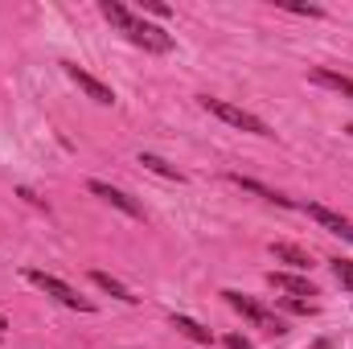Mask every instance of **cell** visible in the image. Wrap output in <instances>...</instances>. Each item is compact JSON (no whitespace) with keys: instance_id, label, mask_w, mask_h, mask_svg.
Here are the masks:
<instances>
[{"instance_id":"5","label":"cell","mask_w":353,"mask_h":349,"mask_svg":"<svg viewBox=\"0 0 353 349\" xmlns=\"http://www.w3.org/2000/svg\"><path fill=\"white\" fill-rule=\"evenodd\" d=\"M62 70H66V79H70V83H74V87L83 90V94H90V99H94V103H115V94H111V87H103V83H99V79H90L87 70H79V66H74V62H66V66H62Z\"/></svg>"},{"instance_id":"15","label":"cell","mask_w":353,"mask_h":349,"mask_svg":"<svg viewBox=\"0 0 353 349\" xmlns=\"http://www.w3.org/2000/svg\"><path fill=\"white\" fill-rule=\"evenodd\" d=\"M279 304H283V308H292V312H316V304H312V300H296V296H279Z\"/></svg>"},{"instance_id":"13","label":"cell","mask_w":353,"mask_h":349,"mask_svg":"<svg viewBox=\"0 0 353 349\" xmlns=\"http://www.w3.org/2000/svg\"><path fill=\"white\" fill-rule=\"evenodd\" d=\"M271 255H275V259H283V263H292V267H308V263H312L300 247H288V243H271Z\"/></svg>"},{"instance_id":"3","label":"cell","mask_w":353,"mask_h":349,"mask_svg":"<svg viewBox=\"0 0 353 349\" xmlns=\"http://www.w3.org/2000/svg\"><path fill=\"white\" fill-rule=\"evenodd\" d=\"M25 279H29L33 288H41L46 296H54L58 304H66V308H79V312H90V300H83V296H79L70 283H62V279H54V275H46V271H33V267L25 271Z\"/></svg>"},{"instance_id":"4","label":"cell","mask_w":353,"mask_h":349,"mask_svg":"<svg viewBox=\"0 0 353 349\" xmlns=\"http://www.w3.org/2000/svg\"><path fill=\"white\" fill-rule=\"evenodd\" d=\"M222 296H226V304H230L234 312H243V317H247L251 325H259V329H267V333H283L279 317H275V312H267L263 304H255L251 296H243V292H230V288H226Z\"/></svg>"},{"instance_id":"9","label":"cell","mask_w":353,"mask_h":349,"mask_svg":"<svg viewBox=\"0 0 353 349\" xmlns=\"http://www.w3.org/2000/svg\"><path fill=\"white\" fill-rule=\"evenodd\" d=\"M308 79H312V83H321V87H329V90H337V94H350V99H353V79L337 74V70H325V66H321V70H312Z\"/></svg>"},{"instance_id":"6","label":"cell","mask_w":353,"mask_h":349,"mask_svg":"<svg viewBox=\"0 0 353 349\" xmlns=\"http://www.w3.org/2000/svg\"><path fill=\"white\" fill-rule=\"evenodd\" d=\"M308 210V218H316L325 230H333V235H341L345 243H353V222L350 218H341V214H333V210H325V206H304Z\"/></svg>"},{"instance_id":"17","label":"cell","mask_w":353,"mask_h":349,"mask_svg":"<svg viewBox=\"0 0 353 349\" xmlns=\"http://www.w3.org/2000/svg\"><path fill=\"white\" fill-rule=\"evenodd\" d=\"M4 329H8V321H4V317H0V333H4Z\"/></svg>"},{"instance_id":"12","label":"cell","mask_w":353,"mask_h":349,"mask_svg":"<svg viewBox=\"0 0 353 349\" xmlns=\"http://www.w3.org/2000/svg\"><path fill=\"white\" fill-rule=\"evenodd\" d=\"M140 165H144V169H152L157 177H169V181H185V173H181V169H173L169 161H161V157H152V152H144V157H140Z\"/></svg>"},{"instance_id":"1","label":"cell","mask_w":353,"mask_h":349,"mask_svg":"<svg viewBox=\"0 0 353 349\" xmlns=\"http://www.w3.org/2000/svg\"><path fill=\"white\" fill-rule=\"evenodd\" d=\"M99 8H103V17H107L132 46H144V50H152V54H169V50H173V33H165L161 25L140 21V17H136L132 8H123L119 0H103Z\"/></svg>"},{"instance_id":"10","label":"cell","mask_w":353,"mask_h":349,"mask_svg":"<svg viewBox=\"0 0 353 349\" xmlns=\"http://www.w3.org/2000/svg\"><path fill=\"white\" fill-rule=\"evenodd\" d=\"M90 279H94V283H99V288H103V292H111V296H119V300H123V304H136V300H140V296H132V292H128V288H123V283H119V279H111V275H107V271H94V275H90Z\"/></svg>"},{"instance_id":"7","label":"cell","mask_w":353,"mask_h":349,"mask_svg":"<svg viewBox=\"0 0 353 349\" xmlns=\"http://www.w3.org/2000/svg\"><path fill=\"white\" fill-rule=\"evenodd\" d=\"M90 193L94 197H103L107 206H115V210H123L128 218H140V206L128 197V193H119V189H111V185H103V181H90Z\"/></svg>"},{"instance_id":"14","label":"cell","mask_w":353,"mask_h":349,"mask_svg":"<svg viewBox=\"0 0 353 349\" xmlns=\"http://www.w3.org/2000/svg\"><path fill=\"white\" fill-rule=\"evenodd\" d=\"M333 271H337L341 288H350V292H353V259H337V263H333Z\"/></svg>"},{"instance_id":"16","label":"cell","mask_w":353,"mask_h":349,"mask_svg":"<svg viewBox=\"0 0 353 349\" xmlns=\"http://www.w3.org/2000/svg\"><path fill=\"white\" fill-rule=\"evenodd\" d=\"M226 346H230V349H255L247 337H226Z\"/></svg>"},{"instance_id":"11","label":"cell","mask_w":353,"mask_h":349,"mask_svg":"<svg viewBox=\"0 0 353 349\" xmlns=\"http://www.w3.org/2000/svg\"><path fill=\"white\" fill-rule=\"evenodd\" d=\"M173 329H176V333H185L189 341L210 346V329H201V325H197V321H189V317H173Z\"/></svg>"},{"instance_id":"8","label":"cell","mask_w":353,"mask_h":349,"mask_svg":"<svg viewBox=\"0 0 353 349\" xmlns=\"http://www.w3.org/2000/svg\"><path fill=\"white\" fill-rule=\"evenodd\" d=\"M267 283L275 288V292H292V296H316V288L308 283V279H296V275H267Z\"/></svg>"},{"instance_id":"18","label":"cell","mask_w":353,"mask_h":349,"mask_svg":"<svg viewBox=\"0 0 353 349\" xmlns=\"http://www.w3.org/2000/svg\"><path fill=\"white\" fill-rule=\"evenodd\" d=\"M350 136H353V123H350Z\"/></svg>"},{"instance_id":"2","label":"cell","mask_w":353,"mask_h":349,"mask_svg":"<svg viewBox=\"0 0 353 349\" xmlns=\"http://www.w3.org/2000/svg\"><path fill=\"white\" fill-rule=\"evenodd\" d=\"M201 107H205V111H214L218 119H226V123L243 128V132H255V136H271V128H267L259 115H251V111H243V107H234V103H226V99H201Z\"/></svg>"}]
</instances>
